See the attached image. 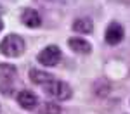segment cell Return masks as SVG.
Segmentation results:
<instances>
[{"mask_svg":"<svg viewBox=\"0 0 130 114\" xmlns=\"http://www.w3.org/2000/svg\"><path fill=\"white\" fill-rule=\"evenodd\" d=\"M61 61V49L57 45H49L38 54V62L43 66H57V62Z\"/></svg>","mask_w":130,"mask_h":114,"instance_id":"3957f363","label":"cell"},{"mask_svg":"<svg viewBox=\"0 0 130 114\" xmlns=\"http://www.w3.org/2000/svg\"><path fill=\"white\" fill-rule=\"evenodd\" d=\"M16 76V67L12 64H0V78L2 80H12Z\"/></svg>","mask_w":130,"mask_h":114,"instance_id":"30bf717a","label":"cell"},{"mask_svg":"<svg viewBox=\"0 0 130 114\" xmlns=\"http://www.w3.org/2000/svg\"><path fill=\"white\" fill-rule=\"evenodd\" d=\"M40 114H61V105L56 102H45L40 107Z\"/></svg>","mask_w":130,"mask_h":114,"instance_id":"8fae6325","label":"cell"},{"mask_svg":"<svg viewBox=\"0 0 130 114\" xmlns=\"http://www.w3.org/2000/svg\"><path fill=\"white\" fill-rule=\"evenodd\" d=\"M18 104L23 109H26V111H33L38 105V97L33 92H30V90H21L18 93Z\"/></svg>","mask_w":130,"mask_h":114,"instance_id":"5b68a950","label":"cell"},{"mask_svg":"<svg viewBox=\"0 0 130 114\" xmlns=\"http://www.w3.org/2000/svg\"><path fill=\"white\" fill-rule=\"evenodd\" d=\"M2 28H4V22H2V17H0V31H2Z\"/></svg>","mask_w":130,"mask_h":114,"instance_id":"7c38bea8","label":"cell"},{"mask_svg":"<svg viewBox=\"0 0 130 114\" xmlns=\"http://www.w3.org/2000/svg\"><path fill=\"white\" fill-rule=\"evenodd\" d=\"M71 28L76 33H92L94 31V24H92V21L89 17H78V19H75Z\"/></svg>","mask_w":130,"mask_h":114,"instance_id":"ba28073f","label":"cell"},{"mask_svg":"<svg viewBox=\"0 0 130 114\" xmlns=\"http://www.w3.org/2000/svg\"><path fill=\"white\" fill-rule=\"evenodd\" d=\"M123 36H125L123 26L118 24V22H111L109 26H108V30H106V35H104L106 43H109V45H118L123 40Z\"/></svg>","mask_w":130,"mask_h":114,"instance_id":"277c9868","label":"cell"},{"mask_svg":"<svg viewBox=\"0 0 130 114\" xmlns=\"http://www.w3.org/2000/svg\"><path fill=\"white\" fill-rule=\"evenodd\" d=\"M21 21H23L24 26H28V28H38V26L42 24L40 14H38L35 9H24L23 14H21Z\"/></svg>","mask_w":130,"mask_h":114,"instance_id":"8992f818","label":"cell"},{"mask_svg":"<svg viewBox=\"0 0 130 114\" xmlns=\"http://www.w3.org/2000/svg\"><path fill=\"white\" fill-rule=\"evenodd\" d=\"M68 45H70L71 50L76 52V54H90V50H92V45L83 38H70Z\"/></svg>","mask_w":130,"mask_h":114,"instance_id":"52a82bcc","label":"cell"},{"mask_svg":"<svg viewBox=\"0 0 130 114\" xmlns=\"http://www.w3.org/2000/svg\"><path fill=\"white\" fill-rule=\"evenodd\" d=\"M26 43L24 40L18 36V35H7L2 43H0V52L5 55V57H19L21 54L24 52Z\"/></svg>","mask_w":130,"mask_h":114,"instance_id":"6da1fadb","label":"cell"},{"mask_svg":"<svg viewBox=\"0 0 130 114\" xmlns=\"http://www.w3.org/2000/svg\"><path fill=\"white\" fill-rule=\"evenodd\" d=\"M43 92L50 95L52 99H57V100H68L71 99V86L64 81L59 80H50L43 85Z\"/></svg>","mask_w":130,"mask_h":114,"instance_id":"7a4b0ae2","label":"cell"},{"mask_svg":"<svg viewBox=\"0 0 130 114\" xmlns=\"http://www.w3.org/2000/svg\"><path fill=\"white\" fill-rule=\"evenodd\" d=\"M30 80L33 83H37V85H45L47 81L54 80V76H52V74H49V73H45V71L31 69V71H30Z\"/></svg>","mask_w":130,"mask_h":114,"instance_id":"9c48e42d","label":"cell"}]
</instances>
